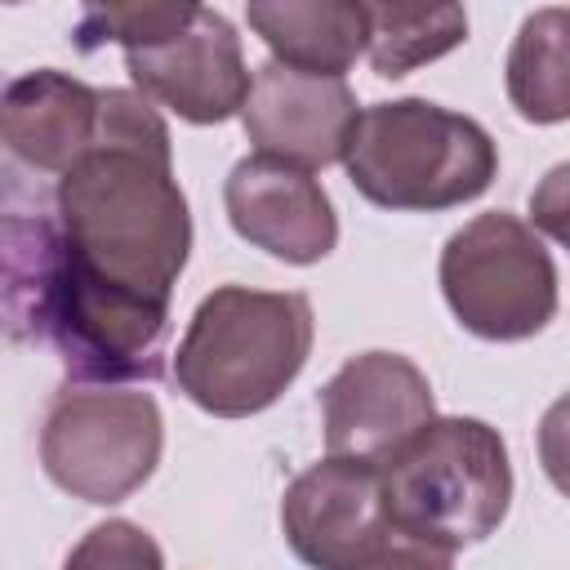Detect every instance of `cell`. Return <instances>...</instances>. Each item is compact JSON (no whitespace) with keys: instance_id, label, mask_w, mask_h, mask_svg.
I'll return each mask as SVG.
<instances>
[{"instance_id":"obj_1","label":"cell","mask_w":570,"mask_h":570,"mask_svg":"<svg viewBox=\"0 0 570 570\" xmlns=\"http://www.w3.org/2000/svg\"><path fill=\"white\" fill-rule=\"evenodd\" d=\"M40 325L80 379L156 374L169 294L191 254V214L174 178L160 111L129 89H102L94 142L62 169Z\"/></svg>"},{"instance_id":"obj_2","label":"cell","mask_w":570,"mask_h":570,"mask_svg":"<svg viewBox=\"0 0 570 570\" xmlns=\"http://www.w3.org/2000/svg\"><path fill=\"white\" fill-rule=\"evenodd\" d=\"M316 316L298 289L218 285L174 352L178 392L214 419H249L281 401L312 356Z\"/></svg>"},{"instance_id":"obj_3","label":"cell","mask_w":570,"mask_h":570,"mask_svg":"<svg viewBox=\"0 0 570 570\" xmlns=\"http://www.w3.org/2000/svg\"><path fill=\"white\" fill-rule=\"evenodd\" d=\"M343 169L379 209L441 214L476 200L494 183L499 147L463 111L428 98H392L356 111Z\"/></svg>"},{"instance_id":"obj_4","label":"cell","mask_w":570,"mask_h":570,"mask_svg":"<svg viewBox=\"0 0 570 570\" xmlns=\"http://www.w3.org/2000/svg\"><path fill=\"white\" fill-rule=\"evenodd\" d=\"M387 521L423 543L459 552L499 530L512 503V463L485 419L445 414L419 428L383 468Z\"/></svg>"},{"instance_id":"obj_5","label":"cell","mask_w":570,"mask_h":570,"mask_svg":"<svg viewBox=\"0 0 570 570\" xmlns=\"http://www.w3.org/2000/svg\"><path fill=\"white\" fill-rule=\"evenodd\" d=\"M441 294L454 321L490 343H521L557 316V263L543 236L508 209L476 214L441 249Z\"/></svg>"},{"instance_id":"obj_6","label":"cell","mask_w":570,"mask_h":570,"mask_svg":"<svg viewBox=\"0 0 570 570\" xmlns=\"http://www.w3.org/2000/svg\"><path fill=\"white\" fill-rule=\"evenodd\" d=\"M165 450V423L151 392L80 383L62 387L40 428V463L71 499L111 508L147 485Z\"/></svg>"},{"instance_id":"obj_7","label":"cell","mask_w":570,"mask_h":570,"mask_svg":"<svg viewBox=\"0 0 570 570\" xmlns=\"http://www.w3.org/2000/svg\"><path fill=\"white\" fill-rule=\"evenodd\" d=\"M281 530L307 570H365L396 534L379 468L325 454L285 485Z\"/></svg>"},{"instance_id":"obj_8","label":"cell","mask_w":570,"mask_h":570,"mask_svg":"<svg viewBox=\"0 0 570 570\" xmlns=\"http://www.w3.org/2000/svg\"><path fill=\"white\" fill-rule=\"evenodd\" d=\"M436 419L428 374L401 352H361L321 387L325 454L383 468L419 428Z\"/></svg>"},{"instance_id":"obj_9","label":"cell","mask_w":570,"mask_h":570,"mask_svg":"<svg viewBox=\"0 0 570 570\" xmlns=\"http://www.w3.org/2000/svg\"><path fill=\"white\" fill-rule=\"evenodd\" d=\"M125 71L147 102L169 107L187 125H223L240 116L249 94V67L236 27L218 13L196 4L183 31L160 45L129 49Z\"/></svg>"},{"instance_id":"obj_10","label":"cell","mask_w":570,"mask_h":570,"mask_svg":"<svg viewBox=\"0 0 570 570\" xmlns=\"http://www.w3.org/2000/svg\"><path fill=\"white\" fill-rule=\"evenodd\" d=\"M356 111L361 107L347 80L263 62L249 76L240 125L254 142V156H272L312 174L343 160V142L356 125Z\"/></svg>"},{"instance_id":"obj_11","label":"cell","mask_w":570,"mask_h":570,"mask_svg":"<svg viewBox=\"0 0 570 570\" xmlns=\"http://www.w3.org/2000/svg\"><path fill=\"white\" fill-rule=\"evenodd\" d=\"M223 205L236 236L281 263L307 267L338 245V214L325 187L307 169H294L285 160H236L223 183Z\"/></svg>"},{"instance_id":"obj_12","label":"cell","mask_w":570,"mask_h":570,"mask_svg":"<svg viewBox=\"0 0 570 570\" xmlns=\"http://www.w3.org/2000/svg\"><path fill=\"white\" fill-rule=\"evenodd\" d=\"M102 89L40 67L0 89V142L31 169L62 174L98 134Z\"/></svg>"},{"instance_id":"obj_13","label":"cell","mask_w":570,"mask_h":570,"mask_svg":"<svg viewBox=\"0 0 570 570\" xmlns=\"http://www.w3.org/2000/svg\"><path fill=\"white\" fill-rule=\"evenodd\" d=\"M249 31L272 49V62L343 80L365 53V4L356 0H254Z\"/></svg>"},{"instance_id":"obj_14","label":"cell","mask_w":570,"mask_h":570,"mask_svg":"<svg viewBox=\"0 0 570 570\" xmlns=\"http://www.w3.org/2000/svg\"><path fill=\"white\" fill-rule=\"evenodd\" d=\"M468 40L459 4H365V53L383 80H401Z\"/></svg>"},{"instance_id":"obj_15","label":"cell","mask_w":570,"mask_h":570,"mask_svg":"<svg viewBox=\"0 0 570 570\" xmlns=\"http://www.w3.org/2000/svg\"><path fill=\"white\" fill-rule=\"evenodd\" d=\"M508 98L534 125H561L570 116L566 89V9H539L521 22L508 49Z\"/></svg>"},{"instance_id":"obj_16","label":"cell","mask_w":570,"mask_h":570,"mask_svg":"<svg viewBox=\"0 0 570 570\" xmlns=\"http://www.w3.org/2000/svg\"><path fill=\"white\" fill-rule=\"evenodd\" d=\"M196 13V4H89L76 22V49L94 53L102 45H120L129 49H147L169 40L174 31L187 27V18Z\"/></svg>"},{"instance_id":"obj_17","label":"cell","mask_w":570,"mask_h":570,"mask_svg":"<svg viewBox=\"0 0 570 570\" xmlns=\"http://www.w3.org/2000/svg\"><path fill=\"white\" fill-rule=\"evenodd\" d=\"M62 570H165V552L142 525L111 517L80 534Z\"/></svg>"},{"instance_id":"obj_18","label":"cell","mask_w":570,"mask_h":570,"mask_svg":"<svg viewBox=\"0 0 570 570\" xmlns=\"http://www.w3.org/2000/svg\"><path fill=\"white\" fill-rule=\"evenodd\" d=\"M365 570H454V552H445L436 543H423V539H410V534L396 530L392 543Z\"/></svg>"}]
</instances>
